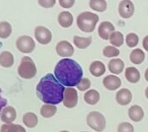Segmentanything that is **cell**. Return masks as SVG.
Returning a JSON list of instances; mask_svg holds the SVG:
<instances>
[{
	"instance_id": "6",
	"label": "cell",
	"mask_w": 148,
	"mask_h": 132,
	"mask_svg": "<svg viewBox=\"0 0 148 132\" xmlns=\"http://www.w3.org/2000/svg\"><path fill=\"white\" fill-rule=\"evenodd\" d=\"M16 48L17 49L24 54L32 53L36 48V43L32 37L29 35H22L19 36L16 40Z\"/></svg>"
},
{
	"instance_id": "39",
	"label": "cell",
	"mask_w": 148,
	"mask_h": 132,
	"mask_svg": "<svg viewBox=\"0 0 148 132\" xmlns=\"http://www.w3.org/2000/svg\"><path fill=\"white\" fill-rule=\"evenodd\" d=\"M146 97L148 99V87H147L146 89Z\"/></svg>"
},
{
	"instance_id": "35",
	"label": "cell",
	"mask_w": 148,
	"mask_h": 132,
	"mask_svg": "<svg viewBox=\"0 0 148 132\" xmlns=\"http://www.w3.org/2000/svg\"><path fill=\"white\" fill-rule=\"evenodd\" d=\"M75 2V0H59V4L63 8H71Z\"/></svg>"
},
{
	"instance_id": "34",
	"label": "cell",
	"mask_w": 148,
	"mask_h": 132,
	"mask_svg": "<svg viewBox=\"0 0 148 132\" xmlns=\"http://www.w3.org/2000/svg\"><path fill=\"white\" fill-rule=\"evenodd\" d=\"M56 0H39L38 3L43 8H51L56 4Z\"/></svg>"
},
{
	"instance_id": "16",
	"label": "cell",
	"mask_w": 148,
	"mask_h": 132,
	"mask_svg": "<svg viewBox=\"0 0 148 132\" xmlns=\"http://www.w3.org/2000/svg\"><path fill=\"white\" fill-rule=\"evenodd\" d=\"M128 116L134 122H140L144 118V111L140 105H133L128 110Z\"/></svg>"
},
{
	"instance_id": "15",
	"label": "cell",
	"mask_w": 148,
	"mask_h": 132,
	"mask_svg": "<svg viewBox=\"0 0 148 132\" xmlns=\"http://www.w3.org/2000/svg\"><path fill=\"white\" fill-rule=\"evenodd\" d=\"M90 73L95 77H101L106 72V67L103 64V62L100 61H93L89 67Z\"/></svg>"
},
{
	"instance_id": "22",
	"label": "cell",
	"mask_w": 148,
	"mask_h": 132,
	"mask_svg": "<svg viewBox=\"0 0 148 132\" xmlns=\"http://www.w3.org/2000/svg\"><path fill=\"white\" fill-rule=\"evenodd\" d=\"M23 122L28 128H35L38 124V118L33 112H27L23 117Z\"/></svg>"
},
{
	"instance_id": "12",
	"label": "cell",
	"mask_w": 148,
	"mask_h": 132,
	"mask_svg": "<svg viewBox=\"0 0 148 132\" xmlns=\"http://www.w3.org/2000/svg\"><path fill=\"white\" fill-rule=\"evenodd\" d=\"M114 26L110 22H102L98 28V34L103 40H109L110 35L114 32Z\"/></svg>"
},
{
	"instance_id": "42",
	"label": "cell",
	"mask_w": 148,
	"mask_h": 132,
	"mask_svg": "<svg viewBox=\"0 0 148 132\" xmlns=\"http://www.w3.org/2000/svg\"><path fill=\"white\" fill-rule=\"evenodd\" d=\"M82 132H85V131H82Z\"/></svg>"
},
{
	"instance_id": "7",
	"label": "cell",
	"mask_w": 148,
	"mask_h": 132,
	"mask_svg": "<svg viewBox=\"0 0 148 132\" xmlns=\"http://www.w3.org/2000/svg\"><path fill=\"white\" fill-rule=\"evenodd\" d=\"M63 105L67 108H74L78 103V93L73 87H67L64 90L63 94Z\"/></svg>"
},
{
	"instance_id": "19",
	"label": "cell",
	"mask_w": 148,
	"mask_h": 132,
	"mask_svg": "<svg viewBox=\"0 0 148 132\" xmlns=\"http://www.w3.org/2000/svg\"><path fill=\"white\" fill-rule=\"evenodd\" d=\"M73 16L69 11H62L58 16V22L63 28H69L73 24Z\"/></svg>"
},
{
	"instance_id": "23",
	"label": "cell",
	"mask_w": 148,
	"mask_h": 132,
	"mask_svg": "<svg viewBox=\"0 0 148 132\" xmlns=\"http://www.w3.org/2000/svg\"><path fill=\"white\" fill-rule=\"evenodd\" d=\"M73 41H74L75 45L78 48H80V49H85L88 47H89V45L92 43V37L91 36H88V37H81V36L75 35Z\"/></svg>"
},
{
	"instance_id": "29",
	"label": "cell",
	"mask_w": 148,
	"mask_h": 132,
	"mask_svg": "<svg viewBox=\"0 0 148 132\" xmlns=\"http://www.w3.org/2000/svg\"><path fill=\"white\" fill-rule=\"evenodd\" d=\"M0 132H26L25 129L19 125L15 124H10V125H3L1 126Z\"/></svg>"
},
{
	"instance_id": "2",
	"label": "cell",
	"mask_w": 148,
	"mask_h": 132,
	"mask_svg": "<svg viewBox=\"0 0 148 132\" xmlns=\"http://www.w3.org/2000/svg\"><path fill=\"white\" fill-rule=\"evenodd\" d=\"M56 79L64 86L73 87L79 84L82 79V67L74 60L65 58L58 61L55 67Z\"/></svg>"
},
{
	"instance_id": "13",
	"label": "cell",
	"mask_w": 148,
	"mask_h": 132,
	"mask_svg": "<svg viewBox=\"0 0 148 132\" xmlns=\"http://www.w3.org/2000/svg\"><path fill=\"white\" fill-rule=\"evenodd\" d=\"M103 85L105 88H107L109 91H114L121 87V80L119 77L115 75H108L103 79Z\"/></svg>"
},
{
	"instance_id": "5",
	"label": "cell",
	"mask_w": 148,
	"mask_h": 132,
	"mask_svg": "<svg viewBox=\"0 0 148 132\" xmlns=\"http://www.w3.org/2000/svg\"><path fill=\"white\" fill-rule=\"evenodd\" d=\"M87 124L91 129L98 132L103 131L106 128L105 117L98 112H92L88 114Z\"/></svg>"
},
{
	"instance_id": "20",
	"label": "cell",
	"mask_w": 148,
	"mask_h": 132,
	"mask_svg": "<svg viewBox=\"0 0 148 132\" xmlns=\"http://www.w3.org/2000/svg\"><path fill=\"white\" fill-rule=\"evenodd\" d=\"M14 64V56L9 51H3L0 54V66L3 67H11Z\"/></svg>"
},
{
	"instance_id": "17",
	"label": "cell",
	"mask_w": 148,
	"mask_h": 132,
	"mask_svg": "<svg viewBox=\"0 0 148 132\" xmlns=\"http://www.w3.org/2000/svg\"><path fill=\"white\" fill-rule=\"evenodd\" d=\"M125 63L121 59H113L108 63V69L114 74H120L124 70Z\"/></svg>"
},
{
	"instance_id": "9",
	"label": "cell",
	"mask_w": 148,
	"mask_h": 132,
	"mask_svg": "<svg viewBox=\"0 0 148 132\" xmlns=\"http://www.w3.org/2000/svg\"><path fill=\"white\" fill-rule=\"evenodd\" d=\"M56 51L57 54L61 57H70L73 55L75 49L71 43L68 41H61L57 43L56 47Z\"/></svg>"
},
{
	"instance_id": "3",
	"label": "cell",
	"mask_w": 148,
	"mask_h": 132,
	"mask_svg": "<svg viewBox=\"0 0 148 132\" xmlns=\"http://www.w3.org/2000/svg\"><path fill=\"white\" fill-rule=\"evenodd\" d=\"M99 21V16L92 12L84 11L81 13L76 19L77 27L83 32L91 33L95 30V26Z\"/></svg>"
},
{
	"instance_id": "1",
	"label": "cell",
	"mask_w": 148,
	"mask_h": 132,
	"mask_svg": "<svg viewBox=\"0 0 148 132\" xmlns=\"http://www.w3.org/2000/svg\"><path fill=\"white\" fill-rule=\"evenodd\" d=\"M65 87L52 73L43 76L36 86L37 97L46 105H56L63 101Z\"/></svg>"
},
{
	"instance_id": "26",
	"label": "cell",
	"mask_w": 148,
	"mask_h": 132,
	"mask_svg": "<svg viewBox=\"0 0 148 132\" xmlns=\"http://www.w3.org/2000/svg\"><path fill=\"white\" fill-rule=\"evenodd\" d=\"M89 6L95 11L103 12L107 10L108 3L105 0H91L89 1Z\"/></svg>"
},
{
	"instance_id": "41",
	"label": "cell",
	"mask_w": 148,
	"mask_h": 132,
	"mask_svg": "<svg viewBox=\"0 0 148 132\" xmlns=\"http://www.w3.org/2000/svg\"><path fill=\"white\" fill-rule=\"evenodd\" d=\"M60 132H69V131H60Z\"/></svg>"
},
{
	"instance_id": "18",
	"label": "cell",
	"mask_w": 148,
	"mask_h": 132,
	"mask_svg": "<svg viewBox=\"0 0 148 132\" xmlns=\"http://www.w3.org/2000/svg\"><path fill=\"white\" fill-rule=\"evenodd\" d=\"M125 77L130 83H138L140 80V73L139 70L134 67H129L125 71Z\"/></svg>"
},
{
	"instance_id": "36",
	"label": "cell",
	"mask_w": 148,
	"mask_h": 132,
	"mask_svg": "<svg viewBox=\"0 0 148 132\" xmlns=\"http://www.w3.org/2000/svg\"><path fill=\"white\" fill-rule=\"evenodd\" d=\"M1 93H2V89L0 88V114H1V112L3 111V109L4 107H6L7 103H8L7 99H4V98L1 95Z\"/></svg>"
},
{
	"instance_id": "27",
	"label": "cell",
	"mask_w": 148,
	"mask_h": 132,
	"mask_svg": "<svg viewBox=\"0 0 148 132\" xmlns=\"http://www.w3.org/2000/svg\"><path fill=\"white\" fill-rule=\"evenodd\" d=\"M110 43L115 47H121L124 43V35L120 31H114L109 37Z\"/></svg>"
},
{
	"instance_id": "8",
	"label": "cell",
	"mask_w": 148,
	"mask_h": 132,
	"mask_svg": "<svg viewBox=\"0 0 148 132\" xmlns=\"http://www.w3.org/2000/svg\"><path fill=\"white\" fill-rule=\"evenodd\" d=\"M35 37L40 44L47 45L52 40V34L46 27L37 26L35 29Z\"/></svg>"
},
{
	"instance_id": "21",
	"label": "cell",
	"mask_w": 148,
	"mask_h": 132,
	"mask_svg": "<svg viewBox=\"0 0 148 132\" xmlns=\"http://www.w3.org/2000/svg\"><path fill=\"white\" fill-rule=\"evenodd\" d=\"M84 101L90 105H95L100 101V93L95 89L89 90L86 92L84 94Z\"/></svg>"
},
{
	"instance_id": "14",
	"label": "cell",
	"mask_w": 148,
	"mask_h": 132,
	"mask_svg": "<svg viewBox=\"0 0 148 132\" xmlns=\"http://www.w3.org/2000/svg\"><path fill=\"white\" fill-rule=\"evenodd\" d=\"M133 99V94L130 90L127 88H122L116 93V101L121 105H127L131 103Z\"/></svg>"
},
{
	"instance_id": "30",
	"label": "cell",
	"mask_w": 148,
	"mask_h": 132,
	"mask_svg": "<svg viewBox=\"0 0 148 132\" xmlns=\"http://www.w3.org/2000/svg\"><path fill=\"white\" fill-rule=\"evenodd\" d=\"M126 43L129 48H134L139 43V36L135 33H130L126 37Z\"/></svg>"
},
{
	"instance_id": "28",
	"label": "cell",
	"mask_w": 148,
	"mask_h": 132,
	"mask_svg": "<svg viewBox=\"0 0 148 132\" xmlns=\"http://www.w3.org/2000/svg\"><path fill=\"white\" fill-rule=\"evenodd\" d=\"M12 32V27L8 22H0V38L7 39Z\"/></svg>"
},
{
	"instance_id": "31",
	"label": "cell",
	"mask_w": 148,
	"mask_h": 132,
	"mask_svg": "<svg viewBox=\"0 0 148 132\" xmlns=\"http://www.w3.org/2000/svg\"><path fill=\"white\" fill-rule=\"evenodd\" d=\"M103 54L106 57H116L120 54V50L114 46H107L103 49Z\"/></svg>"
},
{
	"instance_id": "24",
	"label": "cell",
	"mask_w": 148,
	"mask_h": 132,
	"mask_svg": "<svg viewBox=\"0 0 148 132\" xmlns=\"http://www.w3.org/2000/svg\"><path fill=\"white\" fill-rule=\"evenodd\" d=\"M145 60V53L140 48H136L133 50L130 54V61L132 63L139 65L141 64Z\"/></svg>"
},
{
	"instance_id": "38",
	"label": "cell",
	"mask_w": 148,
	"mask_h": 132,
	"mask_svg": "<svg viewBox=\"0 0 148 132\" xmlns=\"http://www.w3.org/2000/svg\"><path fill=\"white\" fill-rule=\"evenodd\" d=\"M145 78H146V80L148 82V68L146 70V73H145Z\"/></svg>"
},
{
	"instance_id": "33",
	"label": "cell",
	"mask_w": 148,
	"mask_h": 132,
	"mask_svg": "<svg viewBox=\"0 0 148 132\" xmlns=\"http://www.w3.org/2000/svg\"><path fill=\"white\" fill-rule=\"evenodd\" d=\"M76 86L80 91H86L89 89V87L91 86V81L87 78H82Z\"/></svg>"
},
{
	"instance_id": "4",
	"label": "cell",
	"mask_w": 148,
	"mask_h": 132,
	"mask_svg": "<svg viewBox=\"0 0 148 132\" xmlns=\"http://www.w3.org/2000/svg\"><path fill=\"white\" fill-rule=\"evenodd\" d=\"M36 72L37 70L34 61L29 56L23 57L17 68L18 75L23 79L30 80L36 75Z\"/></svg>"
},
{
	"instance_id": "40",
	"label": "cell",
	"mask_w": 148,
	"mask_h": 132,
	"mask_svg": "<svg viewBox=\"0 0 148 132\" xmlns=\"http://www.w3.org/2000/svg\"><path fill=\"white\" fill-rule=\"evenodd\" d=\"M2 47H3V43H2V42H0V48H1Z\"/></svg>"
},
{
	"instance_id": "32",
	"label": "cell",
	"mask_w": 148,
	"mask_h": 132,
	"mask_svg": "<svg viewBox=\"0 0 148 132\" xmlns=\"http://www.w3.org/2000/svg\"><path fill=\"white\" fill-rule=\"evenodd\" d=\"M118 132H134V128L130 123L123 122L119 125Z\"/></svg>"
},
{
	"instance_id": "11",
	"label": "cell",
	"mask_w": 148,
	"mask_h": 132,
	"mask_svg": "<svg viewBox=\"0 0 148 132\" xmlns=\"http://www.w3.org/2000/svg\"><path fill=\"white\" fill-rule=\"evenodd\" d=\"M16 118V111L12 106H6L3 109L0 114V119L6 125L12 124Z\"/></svg>"
},
{
	"instance_id": "10",
	"label": "cell",
	"mask_w": 148,
	"mask_h": 132,
	"mask_svg": "<svg viewBox=\"0 0 148 132\" xmlns=\"http://www.w3.org/2000/svg\"><path fill=\"white\" fill-rule=\"evenodd\" d=\"M134 4L132 1L124 0L119 4V14L123 18H130L134 14Z\"/></svg>"
},
{
	"instance_id": "37",
	"label": "cell",
	"mask_w": 148,
	"mask_h": 132,
	"mask_svg": "<svg viewBox=\"0 0 148 132\" xmlns=\"http://www.w3.org/2000/svg\"><path fill=\"white\" fill-rule=\"evenodd\" d=\"M143 48L148 52V35H147L143 40Z\"/></svg>"
},
{
	"instance_id": "25",
	"label": "cell",
	"mask_w": 148,
	"mask_h": 132,
	"mask_svg": "<svg viewBox=\"0 0 148 132\" xmlns=\"http://www.w3.org/2000/svg\"><path fill=\"white\" fill-rule=\"evenodd\" d=\"M56 112H57L56 106V105H44L40 109V114L44 118H52L53 116H55Z\"/></svg>"
}]
</instances>
